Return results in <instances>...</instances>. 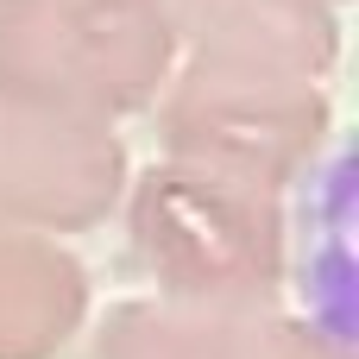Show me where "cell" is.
Masks as SVG:
<instances>
[{
	"instance_id": "52a82bcc",
	"label": "cell",
	"mask_w": 359,
	"mask_h": 359,
	"mask_svg": "<svg viewBox=\"0 0 359 359\" xmlns=\"http://www.w3.org/2000/svg\"><path fill=\"white\" fill-rule=\"evenodd\" d=\"M88 322V265L63 240L0 233V359H57Z\"/></svg>"
},
{
	"instance_id": "3957f363",
	"label": "cell",
	"mask_w": 359,
	"mask_h": 359,
	"mask_svg": "<svg viewBox=\"0 0 359 359\" xmlns=\"http://www.w3.org/2000/svg\"><path fill=\"white\" fill-rule=\"evenodd\" d=\"M151 107L170 164H196L265 196L303 183L334 139L328 82H297V76L177 63Z\"/></svg>"
},
{
	"instance_id": "8992f818",
	"label": "cell",
	"mask_w": 359,
	"mask_h": 359,
	"mask_svg": "<svg viewBox=\"0 0 359 359\" xmlns=\"http://www.w3.org/2000/svg\"><path fill=\"white\" fill-rule=\"evenodd\" d=\"M177 63L328 82L341 63V6L328 0H170Z\"/></svg>"
},
{
	"instance_id": "5b68a950",
	"label": "cell",
	"mask_w": 359,
	"mask_h": 359,
	"mask_svg": "<svg viewBox=\"0 0 359 359\" xmlns=\"http://www.w3.org/2000/svg\"><path fill=\"white\" fill-rule=\"evenodd\" d=\"M82 359H353L322 322L284 309H189V303H120L101 316Z\"/></svg>"
},
{
	"instance_id": "277c9868",
	"label": "cell",
	"mask_w": 359,
	"mask_h": 359,
	"mask_svg": "<svg viewBox=\"0 0 359 359\" xmlns=\"http://www.w3.org/2000/svg\"><path fill=\"white\" fill-rule=\"evenodd\" d=\"M126 196V139L76 107L0 88V233H88Z\"/></svg>"
},
{
	"instance_id": "7a4b0ae2",
	"label": "cell",
	"mask_w": 359,
	"mask_h": 359,
	"mask_svg": "<svg viewBox=\"0 0 359 359\" xmlns=\"http://www.w3.org/2000/svg\"><path fill=\"white\" fill-rule=\"evenodd\" d=\"M177 69L170 0H0V88L95 120L139 114Z\"/></svg>"
},
{
	"instance_id": "ba28073f",
	"label": "cell",
	"mask_w": 359,
	"mask_h": 359,
	"mask_svg": "<svg viewBox=\"0 0 359 359\" xmlns=\"http://www.w3.org/2000/svg\"><path fill=\"white\" fill-rule=\"evenodd\" d=\"M328 6H347V0H328Z\"/></svg>"
},
{
	"instance_id": "6da1fadb",
	"label": "cell",
	"mask_w": 359,
	"mask_h": 359,
	"mask_svg": "<svg viewBox=\"0 0 359 359\" xmlns=\"http://www.w3.org/2000/svg\"><path fill=\"white\" fill-rule=\"evenodd\" d=\"M126 240L164 303L189 309H278L290 271L284 196L246 189L196 164H151L126 177Z\"/></svg>"
}]
</instances>
